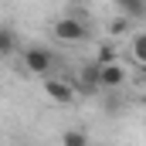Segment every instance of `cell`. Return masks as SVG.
<instances>
[{"label": "cell", "mask_w": 146, "mask_h": 146, "mask_svg": "<svg viewBox=\"0 0 146 146\" xmlns=\"http://www.w3.org/2000/svg\"><path fill=\"white\" fill-rule=\"evenodd\" d=\"M133 61L146 65V34H133Z\"/></svg>", "instance_id": "cell-8"}, {"label": "cell", "mask_w": 146, "mask_h": 146, "mask_svg": "<svg viewBox=\"0 0 146 146\" xmlns=\"http://www.w3.org/2000/svg\"><path fill=\"white\" fill-rule=\"evenodd\" d=\"M44 95H48L54 106H72L75 102V85H68L65 78H48V82H44Z\"/></svg>", "instance_id": "cell-4"}, {"label": "cell", "mask_w": 146, "mask_h": 146, "mask_svg": "<svg viewBox=\"0 0 146 146\" xmlns=\"http://www.w3.org/2000/svg\"><path fill=\"white\" fill-rule=\"evenodd\" d=\"M78 88L82 92H99V61H88L78 75Z\"/></svg>", "instance_id": "cell-5"}, {"label": "cell", "mask_w": 146, "mask_h": 146, "mask_svg": "<svg viewBox=\"0 0 146 146\" xmlns=\"http://www.w3.org/2000/svg\"><path fill=\"white\" fill-rule=\"evenodd\" d=\"M14 51H17V31L0 24V58H10Z\"/></svg>", "instance_id": "cell-6"}, {"label": "cell", "mask_w": 146, "mask_h": 146, "mask_svg": "<svg viewBox=\"0 0 146 146\" xmlns=\"http://www.w3.org/2000/svg\"><path fill=\"white\" fill-rule=\"evenodd\" d=\"M109 31H112V34H126V31H129V17H115Z\"/></svg>", "instance_id": "cell-10"}, {"label": "cell", "mask_w": 146, "mask_h": 146, "mask_svg": "<svg viewBox=\"0 0 146 146\" xmlns=\"http://www.w3.org/2000/svg\"><path fill=\"white\" fill-rule=\"evenodd\" d=\"M54 37L68 41V44H82V41H88V24L78 17H61V21H54Z\"/></svg>", "instance_id": "cell-3"}, {"label": "cell", "mask_w": 146, "mask_h": 146, "mask_svg": "<svg viewBox=\"0 0 146 146\" xmlns=\"http://www.w3.org/2000/svg\"><path fill=\"white\" fill-rule=\"evenodd\" d=\"M126 85V65L115 61H99V88L102 92H119Z\"/></svg>", "instance_id": "cell-2"}, {"label": "cell", "mask_w": 146, "mask_h": 146, "mask_svg": "<svg viewBox=\"0 0 146 146\" xmlns=\"http://www.w3.org/2000/svg\"><path fill=\"white\" fill-rule=\"evenodd\" d=\"M54 68V54L48 51V48H41V44H31L27 51H24V72L27 75H44Z\"/></svg>", "instance_id": "cell-1"}, {"label": "cell", "mask_w": 146, "mask_h": 146, "mask_svg": "<svg viewBox=\"0 0 146 146\" xmlns=\"http://www.w3.org/2000/svg\"><path fill=\"white\" fill-rule=\"evenodd\" d=\"M115 3H119V10H122V14H126V17H143V0H115Z\"/></svg>", "instance_id": "cell-9"}, {"label": "cell", "mask_w": 146, "mask_h": 146, "mask_svg": "<svg viewBox=\"0 0 146 146\" xmlns=\"http://www.w3.org/2000/svg\"><path fill=\"white\" fill-rule=\"evenodd\" d=\"M61 146H92L85 129H65L61 133Z\"/></svg>", "instance_id": "cell-7"}]
</instances>
